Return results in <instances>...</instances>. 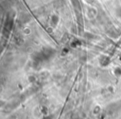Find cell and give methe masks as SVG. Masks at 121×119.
<instances>
[{
	"mask_svg": "<svg viewBox=\"0 0 121 119\" xmlns=\"http://www.w3.org/2000/svg\"><path fill=\"white\" fill-rule=\"evenodd\" d=\"M100 110H101L100 107H99V106H96V107L93 109V113H94L95 115H98V114H99V112H100Z\"/></svg>",
	"mask_w": 121,
	"mask_h": 119,
	"instance_id": "cell-1",
	"label": "cell"
},
{
	"mask_svg": "<svg viewBox=\"0 0 121 119\" xmlns=\"http://www.w3.org/2000/svg\"><path fill=\"white\" fill-rule=\"evenodd\" d=\"M40 112L42 114H43V115L47 116V112H48L47 107H42V108H41V110H40Z\"/></svg>",
	"mask_w": 121,
	"mask_h": 119,
	"instance_id": "cell-2",
	"label": "cell"
},
{
	"mask_svg": "<svg viewBox=\"0 0 121 119\" xmlns=\"http://www.w3.org/2000/svg\"><path fill=\"white\" fill-rule=\"evenodd\" d=\"M114 74H115L116 76H121V68L116 67V68L114 69Z\"/></svg>",
	"mask_w": 121,
	"mask_h": 119,
	"instance_id": "cell-3",
	"label": "cell"
},
{
	"mask_svg": "<svg viewBox=\"0 0 121 119\" xmlns=\"http://www.w3.org/2000/svg\"><path fill=\"white\" fill-rule=\"evenodd\" d=\"M44 119H52V116H47V117H46Z\"/></svg>",
	"mask_w": 121,
	"mask_h": 119,
	"instance_id": "cell-4",
	"label": "cell"
}]
</instances>
